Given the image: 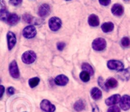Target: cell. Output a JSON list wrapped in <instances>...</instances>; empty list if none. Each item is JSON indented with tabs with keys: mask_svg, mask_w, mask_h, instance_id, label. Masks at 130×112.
<instances>
[{
	"mask_svg": "<svg viewBox=\"0 0 130 112\" xmlns=\"http://www.w3.org/2000/svg\"><path fill=\"white\" fill-rule=\"evenodd\" d=\"M36 59V54L33 51L29 50L24 52L22 56V60L23 62L27 64L33 63Z\"/></svg>",
	"mask_w": 130,
	"mask_h": 112,
	"instance_id": "1",
	"label": "cell"
},
{
	"mask_svg": "<svg viewBox=\"0 0 130 112\" xmlns=\"http://www.w3.org/2000/svg\"><path fill=\"white\" fill-rule=\"evenodd\" d=\"M107 46L106 41L102 38H98L95 39L92 43V47L95 50L102 51Z\"/></svg>",
	"mask_w": 130,
	"mask_h": 112,
	"instance_id": "2",
	"label": "cell"
},
{
	"mask_svg": "<svg viewBox=\"0 0 130 112\" xmlns=\"http://www.w3.org/2000/svg\"><path fill=\"white\" fill-rule=\"evenodd\" d=\"M107 66L110 69L117 71H121L124 70V64L121 61L117 60H110L108 61Z\"/></svg>",
	"mask_w": 130,
	"mask_h": 112,
	"instance_id": "3",
	"label": "cell"
},
{
	"mask_svg": "<svg viewBox=\"0 0 130 112\" xmlns=\"http://www.w3.org/2000/svg\"><path fill=\"white\" fill-rule=\"evenodd\" d=\"M62 26V21L58 17H52L49 20L50 29L53 31H57L60 29Z\"/></svg>",
	"mask_w": 130,
	"mask_h": 112,
	"instance_id": "4",
	"label": "cell"
},
{
	"mask_svg": "<svg viewBox=\"0 0 130 112\" xmlns=\"http://www.w3.org/2000/svg\"><path fill=\"white\" fill-rule=\"evenodd\" d=\"M23 36L25 38L30 39L32 38L36 35V27L33 25H28L26 27H25L23 30Z\"/></svg>",
	"mask_w": 130,
	"mask_h": 112,
	"instance_id": "5",
	"label": "cell"
},
{
	"mask_svg": "<svg viewBox=\"0 0 130 112\" xmlns=\"http://www.w3.org/2000/svg\"><path fill=\"white\" fill-rule=\"evenodd\" d=\"M9 71H10V75L14 78H18L20 76V73H19L17 63L15 61H13L10 64Z\"/></svg>",
	"mask_w": 130,
	"mask_h": 112,
	"instance_id": "6",
	"label": "cell"
},
{
	"mask_svg": "<svg viewBox=\"0 0 130 112\" xmlns=\"http://www.w3.org/2000/svg\"><path fill=\"white\" fill-rule=\"evenodd\" d=\"M41 108L46 112H54L55 110V106L47 99H44L40 104Z\"/></svg>",
	"mask_w": 130,
	"mask_h": 112,
	"instance_id": "7",
	"label": "cell"
},
{
	"mask_svg": "<svg viewBox=\"0 0 130 112\" xmlns=\"http://www.w3.org/2000/svg\"><path fill=\"white\" fill-rule=\"evenodd\" d=\"M120 107L123 110H128L130 108V97L128 95H124L121 99L119 102Z\"/></svg>",
	"mask_w": 130,
	"mask_h": 112,
	"instance_id": "8",
	"label": "cell"
},
{
	"mask_svg": "<svg viewBox=\"0 0 130 112\" xmlns=\"http://www.w3.org/2000/svg\"><path fill=\"white\" fill-rule=\"evenodd\" d=\"M7 40H8V49L11 50L15 45L17 42V38L15 34L12 32H8L7 33Z\"/></svg>",
	"mask_w": 130,
	"mask_h": 112,
	"instance_id": "9",
	"label": "cell"
},
{
	"mask_svg": "<svg viewBox=\"0 0 130 112\" xmlns=\"http://www.w3.org/2000/svg\"><path fill=\"white\" fill-rule=\"evenodd\" d=\"M50 13V7L48 4H43L39 8L38 15L41 17H45L48 16Z\"/></svg>",
	"mask_w": 130,
	"mask_h": 112,
	"instance_id": "10",
	"label": "cell"
},
{
	"mask_svg": "<svg viewBox=\"0 0 130 112\" xmlns=\"http://www.w3.org/2000/svg\"><path fill=\"white\" fill-rule=\"evenodd\" d=\"M121 95L119 94H114V95H111L109 98L105 100V104L107 106H112L114 104H118L121 101Z\"/></svg>",
	"mask_w": 130,
	"mask_h": 112,
	"instance_id": "11",
	"label": "cell"
},
{
	"mask_svg": "<svg viewBox=\"0 0 130 112\" xmlns=\"http://www.w3.org/2000/svg\"><path fill=\"white\" fill-rule=\"evenodd\" d=\"M69 78L64 75H58L55 79V83L60 86H64L68 83Z\"/></svg>",
	"mask_w": 130,
	"mask_h": 112,
	"instance_id": "12",
	"label": "cell"
},
{
	"mask_svg": "<svg viewBox=\"0 0 130 112\" xmlns=\"http://www.w3.org/2000/svg\"><path fill=\"white\" fill-rule=\"evenodd\" d=\"M111 11L112 13L116 16H121L123 15V12H124V8L122 5H119V4H115L112 7Z\"/></svg>",
	"mask_w": 130,
	"mask_h": 112,
	"instance_id": "13",
	"label": "cell"
},
{
	"mask_svg": "<svg viewBox=\"0 0 130 112\" xmlns=\"http://www.w3.org/2000/svg\"><path fill=\"white\" fill-rule=\"evenodd\" d=\"M20 18L17 14L15 13H10V15L8 17V19L6 20V22L10 25H14L19 22Z\"/></svg>",
	"mask_w": 130,
	"mask_h": 112,
	"instance_id": "14",
	"label": "cell"
},
{
	"mask_svg": "<svg viewBox=\"0 0 130 112\" xmlns=\"http://www.w3.org/2000/svg\"><path fill=\"white\" fill-rule=\"evenodd\" d=\"M118 81L114 78H109L105 82V86L107 90L109 89H114L118 86Z\"/></svg>",
	"mask_w": 130,
	"mask_h": 112,
	"instance_id": "15",
	"label": "cell"
},
{
	"mask_svg": "<svg viewBox=\"0 0 130 112\" xmlns=\"http://www.w3.org/2000/svg\"><path fill=\"white\" fill-rule=\"evenodd\" d=\"M88 23L91 26L96 27L100 24V20L97 15L95 14H91L88 17Z\"/></svg>",
	"mask_w": 130,
	"mask_h": 112,
	"instance_id": "16",
	"label": "cell"
},
{
	"mask_svg": "<svg viewBox=\"0 0 130 112\" xmlns=\"http://www.w3.org/2000/svg\"><path fill=\"white\" fill-rule=\"evenodd\" d=\"M91 95L93 99H95V100H98L102 97V93L99 88L94 87L91 90Z\"/></svg>",
	"mask_w": 130,
	"mask_h": 112,
	"instance_id": "17",
	"label": "cell"
},
{
	"mask_svg": "<svg viewBox=\"0 0 130 112\" xmlns=\"http://www.w3.org/2000/svg\"><path fill=\"white\" fill-rule=\"evenodd\" d=\"M114 25L112 22H105L102 25V30L104 33H109L111 32L114 29Z\"/></svg>",
	"mask_w": 130,
	"mask_h": 112,
	"instance_id": "18",
	"label": "cell"
},
{
	"mask_svg": "<svg viewBox=\"0 0 130 112\" xmlns=\"http://www.w3.org/2000/svg\"><path fill=\"white\" fill-rule=\"evenodd\" d=\"M85 104L82 100H79L77 102H76L74 105V108L75 110L77 111H81L83 109L85 108Z\"/></svg>",
	"mask_w": 130,
	"mask_h": 112,
	"instance_id": "19",
	"label": "cell"
},
{
	"mask_svg": "<svg viewBox=\"0 0 130 112\" xmlns=\"http://www.w3.org/2000/svg\"><path fill=\"white\" fill-rule=\"evenodd\" d=\"M82 69L83 71H86L90 75H93L94 73V70L93 67H91V65L89 64L88 63H83L82 65Z\"/></svg>",
	"mask_w": 130,
	"mask_h": 112,
	"instance_id": "20",
	"label": "cell"
},
{
	"mask_svg": "<svg viewBox=\"0 0 130 112\" xmlns=\"http://www.w3.org/2000/svg\"><path fill=\"white\" fill-rule=\"evenodd\" d=\"M80 78L84 82H87L90 80V75L86 71H82L80 73Z\"/></svg>",
	"mask_w": 130,
	"mask_h": 112,
	"instance_id": "21",
	"label": "cell"
},
{
	"mask_svg": "<svg viewBox=\"0 0 130 112\" xmlns=\"http://www.w3.org/2000/svg\"><path fill=\"white\" fill-rule=\"evenodd\" d=\"M121 72V75H119L120 78L123 80H128L130 77V69L128 68L127 69L123 70V71H120Z\"/></svg>",
	"mask_w": 130,
	"mask_h": 112,
	"instance_id": "22",
	"label": "cell"
},
{
	"mask_svg": "<svg viewBox=\"0 0 130 112\" xmlns=\"http://www.w3.org/2000/svg\"><path fill=\"white\" fill-rule=\"evenodd\" d=\"M39 81H40V80H39V78L38 77L32 78L30 79V80H29V86H30L31 88L35 87H36L37 85L39 84Z\"/></svg>",
	"mask_w": 130,
	"mask_h": 112,
	"instance_id": "23",
	"label": "cell"
},
{
	"mask_svg": "<svg viewBox=\"0 0 130 112\" xmlns=\"http://www.w3.org/2000/svg\"><path fill=\"white\" fill-rule=\"evenodd\" d=\"M10 15L8 11L6 10V9L1 8V19L3 21H6L8 19V17Z\"/></svg>",
	"mask_w": 130,
	"mask_h": 112,
	"instance_id": "24",
	"label": "cell"
},
{
	"mask_svg": "<svg viewBox=\"0 0 130 112\" xmlns=\"http://www.w3.org/2000/svg\"><path fill=\"white\" fill-rule=\"evenodd\" d=\"M121 45L124 47H128L130 45V39L128 37H124L121 39Z\"/></svg>",
	"mask_w": 130,
	"mask_h": 112,
	"instance_id": "25",
	"label": "cell"
},
{
	"mask_svg": "<svg viewBox=\"0 0 130 112\" xmlns=\"http://www.w3.org/2000/svg\"><path fill=\"white\" fill-rule=\"evenodd\" d=\"M23 20L25 22H26L30 23L32 22V17L30 15H29V14H24L23 15Z\"/></svg>",
	"mask_w": 130,
	"mask_h": 112,
	"instance_id": "26",
	"label": "cell"
},
{
	"mask_svg": "<svg viewBox=\"0 0 130 112\" xmlns=\"http://www.w3.org/2000/svg\"><path fill=\"white\" fill-rule=\"evenodd\" d=\"M107 112H121V109L117 106H113L110 107L109 108Z\"/></svg>",
	"mask_w": 130,
	"mask_h": 112,
	"instance_id": "27",
	"label": "cell"
},
{
	"mask_svg": "<svg viewBox=\"0 0 130 112\" xmlns=\"http://www.w3.org/2000/svg\"><path fill=\"white\" fill-rule=\"evenodd\" d=\"M65 46H66V44H65L63 42H59V43H57V48H58V50L60 51L63 50Z\"/></svg>",
	"mask_w": 130,
	"mask_h": 112,
	"instance_id": "28",
	"label": "cell"
},
{
	"mask_svg": "<svg viewBox=\"0 0 130 112\" xmlns=\"http://www.w3.org/2000/svg\"><path fill=\"white\" fill-rule=\"evenodd\" d=\"M22 0H10V3L14 6H18L22 3Z\"/></svg>",
	"mask_w": 130,
	"mask_h": 112,
	"instance_id": "29",
	"label": "cell"
},
{
	"mask_svg": "<svg viewBox=\"0 0 130 112\" xmlns=\"http://www.w3.org/2000/svg\"><path fill=\"white\" fill-rule=\"evenodd\" d=\"M111 0H99V2L103 6H107L110 3Z\"/></svg>",
	"mask_w": 130,
	"mask_h": 112,
	"instance_id": "30",
	"label": "cell"
},
{
	"mask_svg": "<svg viewBox=\"0 0 130 112\" xmlns=\"http://www.w3.org/2000/svg\"><path fill=\"white\" fill-rule=\"evenodd\" d=\"M7 94L8 95H11L15 93V89H14L13 87H8L7 89Z\"/></svg>",
	"mask_w": 130,
	"mask_h": 112,
	"instance_id": "31",
	"label": "cell"
},
{
	"mask_svg": "<svg viewBox=\"0 0 130 112\" xmlns=\"http://www.w3.org/2000/svg\"><path fill=\"white\" fill-rule=\"evenodd\" d=\"M0 89H1V97H2L3 96V94L4 92H5V88H4V87L3 86V85H1L0 86Z\"/></svg>",
	"mask_w": 130,
	"mask_h": 112,
	"instance_id": "32",
	"label": "cell"
},
{
	"mask_svg": "<svg viewBox=\"0 0 130 112\" xmlns=\"http://www.w3.org/2000/svg\"><path fill=\"white\" fill-rule=\"evenodd\" d=\"M93 112H99V109H98L97 106H95L93 108Z\"/></svg>",
	"mask_w": 130,
	"mask_h": 112,
	"instance_id": "33",
	"label": "cell"
},
{
	"mask_svg": "<svg viewBox=\"0 0 130 112\" xmlns=\"http://www.w3.org/2000/svg\"><path fill=\"white\" fill-rule=\"evenodd\" d=\"M66 1H71V0H66Z\"/></svg>",
	"mask_w": 130,
	"mask_h": 112,
	"instance_id": "34",
	"label": "cell"
}]
</instances>
